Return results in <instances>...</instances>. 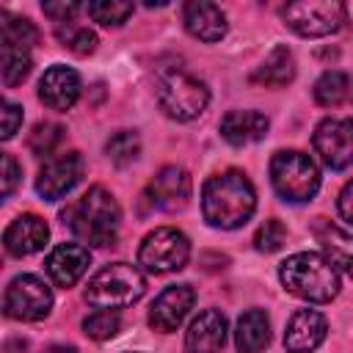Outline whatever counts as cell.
I'll list each match as a JSON object with an SVG mask.
<instances>
[{"mask_svg": "<svg viewBox=\"0 0 353 353\" xmlns=\"http://www.w3.org/2000/svg\"><path fill=\"white\" fill-rule=\"evenodd\" d=\"M61 221H63V226L72 229V234L77 240L97 245V248H108L119 237L121 210L108 188L94 185L80 199L66 204V210L61 212Z\"/></svg>", "mask_w": 353, "mask_h": 353, "instance_id": "1", "label": "cell"}, {"mask_svg": "<svg viewBox=\"0 0 353 353\" xmlns=\"http://www.w3.org/2000/svg\"><path fill=\"white\" fill-rule=\"evenodd\" d=\"M256 210L254 185L243 171H223L204 182L201 188V212L204 221L215 229H237Z\"/></svg>", "mask_w": 353, "mask_h": 353, "instance_id": "2", "label": "cell"}, {"mask_svg": "<svg viewBox=\"0 0 353 353\" xmlns=\"http://www.w3.org/2000/svg\"><path fill=\"white\" fill-rule=\"evenodd\" d=\"M279 279L287 292L309 303H328L339 292V270L334 262L314 251H301L279 265Z\"/></svg>", "mask_w": 353, "mask_h": 353, "instance_id": "3", "label": "cell"}, {"mask_svg": "<svg viewBox=\"0 0 353 353\" xmlns=\"http://www.w3.org/2000/svg\"><path fill=\"white\" fill-rule=\"evenodd\" d=\"M160 110L174 121H190L204 113L210 105V88L204 80L193 77L185 69H163L154 83Z\"/></svg>", "mask_w": 353, "mask_h": 353, "instance_id": "4", "label": "cell"}, {"mask_svg": "<svg viewBox=\"0 0 353 353\" xmlns=\"http://www.w3.org/2000/svg\"><path fill=\"white\" fill-rule=\"evenodd\" d=\"M270 182L284 201L303 204L320 190V171L309 154L298 149H281L270 157Z\"/></svg>", "mask_w": 353, "mask_h": 353, "instance_id": "5", "label": "cell"}, {"mask_svg": "<svg viewBox=\"0 0 353 353\" xmlns=\"http://www.w3.org/2000/svg\"><path fill=\"white\" fill-rule=\"evenodd\" d=\"M146 292V279L135 265L113 262L91 276L85 287V301L97 309H121L132 306Z\"/></svg>", "mask_w": 353, "mask_h": 353, "instance_id": "6", "label": "cell"}, {"mask_svg": "<svg viewBox=\"0 0 353 353\" xmlns=\"http://www.w3.org/2000/svg\"><path fill=\"white\" fill-rule=\"evenodd\" d=\"M188 256H190V240L174 226H160L149 232L138 248V265L146 273L182 270L188 265Z\"/></svg>", "mask_w": 353, "mask_h": 353, "instance_id": "7", "label": "cell"}, {"mask_svg": "<svg viewBox=\"0 0 353 353\" xmlns=\"http://www.w3.org/2000/svg\"><path fill=\"white\" fill-rule=\"evenodd\" d=\"M284 22L290 30L306 39L331 36L345 22V6L339 0H298L284 8Z\"/></svg>", "mask_w": 353, "mask_h": 353, "instance_id": "8", "label": "cell"}, {"mask_svg": "<svg viewBox=\"0 0 353 353\" xmlns=\"http://www.w3.org/2000/svg\"><path fill=\"white\" fill-rule=\"evenodd\" d=\"M3 309L11 320L19 323H36L50 314L52 309V290L33 273H22L11 279L3 295Z\"/></svg>", "mask_w": 353, "mask_h": 353, "instance_id": "9", "label": "cell"}, {"mask_svg": "<svg viewBox=\"0 0 353 353\" xmlns=\"http://www.w3.org/2000/svg\"><path fill=\"white\" fill-rule=\"evenodd\" d=\"M312 146L331 171L353 165V119H323L314 127Z\"/></svg>", "mask_w": 353, "mask_h": 353, "instance_id": "10", "label": "cell"}, {"mask_svg": "<svg viewBox=\"0 0 353 353\" xmlns=\"http://www.w3.org/2000/svg\"><path fill=\"white\" fill-rule=\"evenodd\" d=\"M80 176H83L80 152H61L41 165V171L36 176V193L44 201H58L80 182Z\"/></svg>", "mask_w": 353, "mask_h": 353, "instance_id": "11", "label": "cell"}, {"mask_svg": "<svg viewBox=\"0 0 353 353\" xmlns=\"http://www.w3.org/2000/svg\"><path fill=\"white\" fill-rule=\"evenodd\" d=\"M190 193H193V182L188 176L185 168L179 165H165L160 168L149 185H146V199L157 207V210H165V212H176V210H185L188 201H190Z\"/></svg>", "mask_w": 353, "mask_h": 353, "instance_id": "12", "label": "cell"}, {"mask_svg": "<svg viewBox=\"0 0 353 353\" xmlns=\"http://www.w3.org/2000/svg\"><path fill=\"white\" fill-rule=\"evenodd\" d=\"M196 303V292L190 284H171L165 287L149 306V325L160 334H171L182 325L188 312Z\"/></svg>", "mask_w": 353, "mask_h": 353, "instance_id": "13", "label": "cell"}, {"mask_svg": "<svg viewBox=\"0 0 353 353\" xmlns=\"http://www.w3.org/2000/svg\"><path fill=\"white\" fill-rule=\"evenodd\" d=\"M91 265V254L85 245H77V243H61L55 245L50 254H47V262H44V270L47 276L52 279L55 287H72L83 279V273L88 270Z\"/></svg>", "mask_w": 353, "mask_h": 353, "instance_id": "14", "label": "cell"}, {"mask_svg": "<svg viewBox=\"0 0 353 353\" xmlns=\"http://www.w3.org/2000/svg\"><path fill=\"white\" fill-rule=\"evenodd\" d=\"M80 97V77L74 69L55 63L39 80V99L50 110H69Z\"/></svg>", "mask_w": 353, "mask_h": 353, "instance_id": "15", "label": "cell"}, {"mask_svg": "<svg viewBox=\"0 0 353 353\" xmlns=\"http://www.w3.org/2000/svg\"><path fill=\"white\" fill-rule=\"evenodd\" d=\"M47 240H50V229H47L44 218H39L33 212L17 215L6 226V234H3L6 251L11 256H30V254L41 251L47 245Z\"/></svg>", "mask_w": 353, "mask_h": 353, "instance_id": "16", "label": "cell"}, {"mask_svg": "<svg viewBox=\"0 0 353 353\" xmlns=\"http://www.w3.org/2000/svg\"><path fill=\"white\" fill-rule=\"evenodd\" d=\"M328 323L317 309H298L284 331V347L287 353H312L325 339Z\"/></svg>", "mask_w": 353, "mask_h": 353, "instance_id": "17", "label": "cell"}, {"mask_svg": "<svg viewBox=\"0 0 353 353\" xmlns=\"http://www.w3.org/2000/svg\"><path fill=\"white\" fill-rule=\"evenodd\" d=\"M226 342V317L218 309H204L193 317L185 334L188 353H221Z\"/></svg>", "mask_w": 353, "mask_h": 353, "instance_id": "18", "label": "cell"}, {"mask_svg": "<svg viewBox=\"0 0 353 353\" xmlns=\"http://www.w3.org/2000/svg\"><path fill=\"white\" fill-rule=\"evenodd\" d=\"M182 22H185L188 33L193 39H201V41H221L226 36V28H229L226 25V14L215 3H207V0L185 3Z\"/></svg>", "mask_w": 353, "mask_h": 353, "instance_id": "19", "label": "cell"}, {"mask_svg": "<svg viewBox=\"0 0 353 353\" xmlns=\"http://www.w3.org/2000/svg\"><path fill=\"white\" fill-rule=\"evenodd\" d=\"M268 116L259 110H229L221 119V135L232 143V146H245L254 141H262L268 135Z\"/></svg>", "mask_w": 353, "mask_h": 353, "instance_id": "20", "label": "cell"}, {"mask_svg": "<svg viewBox=\"0 0 353 353\" xmlns=\"http://www.w3.org/2000/svg\"><path fill=\"white\" fill-rule=\"evenodd\" d=\"M314 237L323 245L325 256L334 262V268L345 270L353 279V234H347L345 229L334 226L325 218H317L314 221Z\"/></svg>", "mask_w": 353, "mask_h": 353, "instance_id": "21", "label": "cell"}, {"mask_svg": "<svg viewBox=\"0 0 353 353\" xmlns=\"http://www.w3.org/2000/svg\"><path fill=\"white\" fill-rule=\"evenodd\" d=\"M270 342V320L262 309H248L240 314L234 328V345L237 353H259Z\"/></svg>", "mask_w": 353, "mask_h": 353, "instance_id": "22", "label": "cell"}, {"mask_svg": "<svg viewBox=\"0 0 353 353\" xmlns=\"http://www.w3.org/2000/svg\"><path fill=\"white\" fill-rule=\"evenodd\" d=\"M292 77H295V58L284 44L273 47L268 52V58L262 61V66H256V72L251 74L254 83L268 85V88H281V85L292 83Z\"/></svg>", "mask_w": 353, "mask_h": 353, "instance_id": "23", "label": "cell"}, {"mask_svg": "<svg viewBox=\"0 0 353 353\" xmlns=\"http://www.w3.org/2000/svg\"><path fill=\"white\" fill-rule=\"evenodd\" d=\"M39 41V30L28 17H14L8 11H0V44L3 50H19L30 52V47Z\"/></svg>", "mask_w": 353, "mask_h": 353, "instance_id": "24", "label": "cell"}, {"mask_svg": "<svg viewBox=\"0 0 353 353\" xmlns=\"http://www.w3.org/2000/svg\"><path fill=\"white\" fill-rule=\"evenodd\" d=\"M347 94H350V77H347L345 72L328 69V72H323V74L317 77V83H314V99H317V105H323V108H336V105H342V102L347 99Z\"/></svg>", "mask_w": 353, "mask_h": 353, "instance_id": "25", "label": "cell"}, {"mask_svg": "<svg viewBox=\"0 0 353 353\" xmlns=\"http://www.w3.org/2000/svg\"><path fill=\"white\" fill-rule=\"evenodd\" d=\"M55 36H58V41H61L66 50H72L74 55H91V52L97 50V33H94L91 28H85V25H77L74 19L55 25Z\"/></svg>", "mask_w": 353, "mask_h": 353, "instance_id": "26", "label": "cell"}, {"mask_svg": "<svg viewBox=\"0 0 353 353\" xmlns=\"http://www.w3.org/2000/svg\"><path fill=\"white\" fill-rule=\"evenodd\" d=\"M105 154H108L110 163H116V165L132 163V160L141 154V138H138V132H132V130H119V132H113V135L108 138V143H105Z\"/></svg>", "mask_w": 353, "mask_h": 353, "instance_id": "27", "label": "cell"}, {"mask_svg": "<svg viewBox=\"0 0 353 353\" xmlns=\"http://www.w3.org/2000/svg\"><path fill=\"white\" fill-rule=\"evenodd\" d=\"M88 17L105 28H119L121 22H127V17L132 14V3L124 0H94L85 6Z\"/></svg>", "mask_w": 353, "mask_h": 353, "instance_id": "28", "label": "cell"}, {"mask_svg": "<svg viewBox=\"0 0 353 353\" xmlns=\"http://www.w3.org/2000/svg\"><path fill=\"white\" fill-rule=\"evenodd\" d=\"M119 328H121V317L116 314V309H97L94 314H88V317L83 320L85 336H91V339H97V342L116 336Z\"/></svg>", "mask_w": 353, "mask_h": 353, "instance_id": "29", "label": "cell"}, {"mask_svg": "<svg viewBox=\"0 0 353 353\" xmlns=\"http://www.w3.org/2000/svg\"><path fill=\"white\" fill-rule=\"evenodd\" d=\"M30 52H19V50H3V85L14 88L19 85L28 74H30Z\"/></svg>", "mask_w": 353, "mask_h": 353, "instance_id": "30", "label": "cell"}, {"mask_svg": "<svg viewBox=\"0 0 353 353\" xmlns=\"http://www.w3.org/2000/svg\"><path fill=\"white\" fill-rule=\"evenodd\" d=\"M61 138H63V127H61V124L41 121V124L33 127V132H30V138H28V146H30L33 154L41 157V154H52V149L61 143Z\"/></svg>", "mask_w": 353, "mask_h": 353, "instance_id": "31", "label": "cell"}, {"mask_svg": "<svg viewBox=\"0 0 353 353\" xmlns=\"http://www.w3.org/2000/svg\"><path fill=\"white\" fill-rule=\"evenodd\" d=\"M284 240H287V229H284V223L276 221V218L265 221V223L256 229V234H254V245H256V251H265V254L279 251V248L284 245Z\"/></svg>", "mask_w": 353, "mask_h": 353, "instance_id": "32", "label": "cell"}, {"mask_svg": "<svg viewBox=\"0 0 353 353\" xmlns=\"http://www.w3.org/2000/svg\"><path fill=\"white\" fill-rule=\"evenodd\" d=\"M80 3H74V0H63V3H41V11L55 22V25H61V22H72V17L74 14H80Z\"/></svg>", "mask_w": 353, "mask_h": 353, "instance_id": "33", "label": "cell"}, {"mask_svg": "<svg viewBox=\"0 0 353 353\" xmlns=\"http://www.w3.org/2000/svg\"><path fill=\"white\" fill-rule=\"evenodd\" d=\"M0 113H3V132H0V138L8 141L22 127V108L14 105V102H8V99H3V110Z\"/></svg>", "mask_w": 353, "mask_h": 353, "instance_id": "34", "label": "cell"}, {"mask_svg": "<svg viewBox=\"0 0 353 353\" xmlns=\"http://www.w3.org/2000/svg\"><path fill=\"white\" fill-rule=\"evenodd\" d=\"M19 176H22V171H19L17 160H14L11 154H3V196H6V199L14 193Z\"/></svg>", "mask_w": 353, "mask_h": 353, "instance_id": "35", "label": "cell"}, {"mask_svg": "<svg viewBox=\"0 0 353 353\" xmlns=\"http://www.w3.org/2000/svg\"><path fill=\"white\" fill-rule=\"evenodd\" d=\"M336 210H339V215L345 218V221H350L353 223V179L339 190V199H336Z\"/></svg>", "mask_w": 353, "mask_h": 353, "instance_id": "36", "label": "cell"}, {"mask_svg": "<svg viewBox=\"0 0 353 353\" xmlns=\"http://www.w3.org/2000/svg\"><path fill=\"white\" fill-rule=\"evenodd\" d=\"M44 353H77V347H72V345H52Z\"/></svg>", "mask_w": 353, "mask_h": 353, "instance_id": "37", "label": "cell"}]
</instances>
